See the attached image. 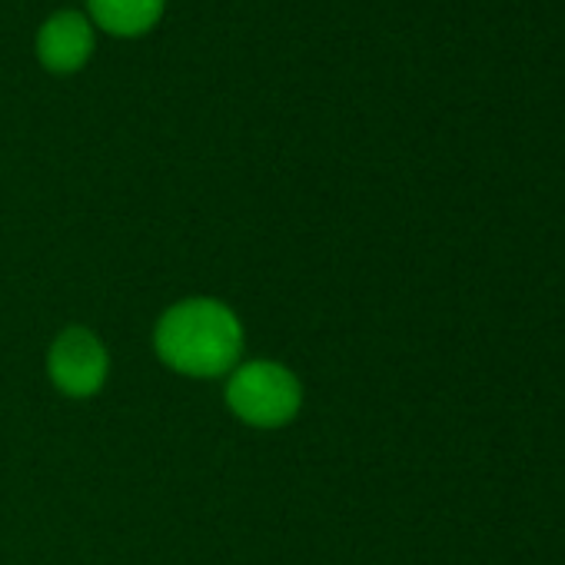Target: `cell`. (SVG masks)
<instances>
[{
	"label": "cell",
	"mask_w": 565,
	"mask_h": 565,
	"mask_svg": "<svg viewBox=\"0 0 565 565\" xmlns=\"http://www.w3.org/2000/svg\"><path fill=\"white\" fill-rule=\"evenodd\" d=\"M51 376L67 396H94L107 376V353L100 340L81 327L67 330L51 350Z\"/></svg>",
	"instance_id": "obj_3"
},
{
	"label": "cell",
	"mask_w": 565,
	"mask_h": 565,
	"mask_svg": "<svg viewBox=\"0 0 565 565\" xmlns=\"http://www.w3.org/2000/svg\"><path fill=\"white\" fill-rule=\"evenodd\" d=\"M243 347L236 317L216 300L177 303L157 327V353L167 366L186 376L226 373Z\"/></svg>",
	"instance_id": "obj_1"
},
{
	"label": "cell",
	"mask_w": 565,
	"mask_h": 565,
	"mask_svg": "<svg viewBox=\"0 0 565 565\" xmlns=\"http://www.w3.org/2000/svg\"><path fill=\"white\" fill-rule=\"evenodd\" d=\"M90 14L110 34L137 38L160 21L163 0H90Z\"/></svg>",
	"instance_id": "obj_5"
},
{
	"label": "cell",
	"mask_w": 565,
	"mask_h": 565,
	"mask_svg": "<svg viewBox=\"0 0 565 565\" xmlns=\"http://www.w3.org/2000/svg\"><path fill=\"white\" fill-rule=\"evenodd\" d=\"M94 51V31L81 14H54L38 34V54L47 71L74 74Z\"/></svg>",
	"instance_id": "obj_4"
},
{
	"label": "cell",
	"mask_w": 565,
	"mask_h": 565,
	"mask_svg": "<svg viewBox=\"0 0 565 565\" xmlns=\"http://www.w3.org/2000/svg\"><path fill=\"white\" fill-rule=\"evenodd\" d=\"M226 403L243 423L273 429L297 416L300 383L290 370L276 363H246L230 376Z\"/></svg>",
	"instance_id": "obj_2"
}]
</instances>
